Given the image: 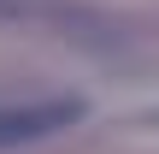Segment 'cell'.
Instances as JSON below:
<instances>
[{"instance_id": "obj_1", "label": "cell", "mask_w": 159, "mask_h": 154, "mask_svg": "<svg viewBox=\"0 0 159 154\" xmlns=\"http://www.w3.org/2000/svg\"><path fill=\"white\" fill-rule=\"evenodd\" d=\"M89 107L77 95H53V101H18V107H0V148H18V142H41L53 131H71Z\"/></svg>"}]
</instances>
